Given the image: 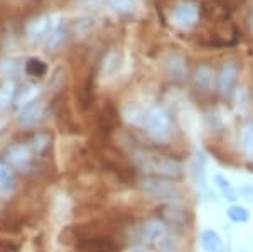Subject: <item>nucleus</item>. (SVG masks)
Returning a JSON list of instances; mask_svg holds the SVG:
<instances>
[{
    "mask_svg": "<svg viewBox=\"0 0 253 252\" xmlns=\"http://www.w3.org/2000/svg\"><path fill=\"white\" fill-rule=\"evenodd\" d=\"M137 164L142 169L154 174H159L161 178H175L182 173V164L174 157L169 156H154V154H140L135 157Z\"/></svg>",
    "mask_w": 253,
    "mask_h": 252,
    "instance_id": "1",
    "label": "nucleus"
},
{
    "mask_svg": "<svg viewBox=\"0 0 253 252\" xmlns=\"http://www.w3.org/2000/svg\"><path fill=\"white\" fill-rule=\"evenodd\" d=\"M144 125L147 129V132L157 141L167 139L170 134V115L167 113V110L161 105H156L152 107L149 112L145 113V119H144Z\"/></svg>",
    "mask_w": 253,
    "mask_h": 252,
    "instance_id": "2",
    "label": "nucleus"
},
{
    "mask_svg": "<svg viewBox=\"0 0 253 252\" xmlns=\"http://www.w3.org/2000/svg\"><path fill=\"white\" fill-rule=\"evenodd\" d=\"M142 188H144L145 193L170 203L181 200L182 197L181 188L174 181H169L167 178H145L144 183H142Z\"/></svg>",
    "mask_w": 253,
    "mask_h": 252,
    "instance_id": "3",
    "label": "nucleus"
},
{
    "mask_svg": "<svg viewBox=\"0 0 253 252\" xmlns=\"http://www.w3.org/2000/svg\"><path fill=\"white\" fill-rule=\"evenodd\" d=\"M172 22L179 27H191L198 20V5L189 0H182L170 12Z\"/></svg>",
    "mask_w": 253,
    "mask_h": 252,
    "instance_id": "4",
    "label": "nucleus"
},
{
    "mask_svg": "<svg viewBox=\"0 0 253 252\" xmlns=\"http://www.w3.org/2000/svg\"><path fill=\"white\" fill-rule=\"evenodd\" d=\"M238 73H240V66L235 61H230V63H226L221 68V71L218 75V88L221 95L224 97L231 95V92H233L236 85V80H238Z\"/></svg>",
    "mask_w": 253,
    "mask_h": 252,
    "instance_id": "5",
    "label": "nucleus"
},
{
    "mask_svg": "<svg viewBox=\"0 0 253 252\" xmlns=\"http://www.w3.org/2000/svg\"><path fill=\"white\" fill-rule=\"evenodd\" d=\"M7 162L15 168H27L32 161V151L27 144H12L5 152Z\"/></svg>",
    "mask_w": 253,
    "mask_h": 252,
    "instance_id": "6",
    "label": "nucleus"
},
{
    "mask_svg": "<svg viewBox=\"0 0 253 252\" xmlns=\"http://www.w3.org/2000/svg\"><path fill=\"white\" fill-rule=\"evenodd\" d=\"M42 112H44V103H42V101H41V100L31 101V103L24 105L22 110H20L19 124L22 125V127H31V125H34L36 122L41 119Z\"/></svg>",
    "mask_w": 253,
    "mask_h": 252,
    "instance_id": "7",
    "label": "nucleus"
},
{
    "mask_svg": "<svg viewBox=\"0 0 253 252\" xmlns=\"http://www.w3.org/2000/svg\"><path fill=\"white\" fill-rule=\"evenodd\" d=\"M144 237L147 239V241L150 242H161L164 241V239L167 237V234H169V229H167L166 222L159 220V218H152V220L145 222L144 225Z\"/></svg>",
    "mask_w": 253,
    "mask_h": 252,
    "instance_id": "8",
    "label": "nucleus"
},
{
    "mask_svg": "<svg viewBox=\"0 0 253 252\" xmlns=\"http://www.w3.org/2000/svg\"><path fill=\"white\" fill-rule=\"evenodd\" d=\"M49 27H51V22H49L47 15H38V17H34L27 22L26 34L29 39L36 41V39H41L42 36H47Z\"/></svg>",
    "mask_w": 253,
    "mask_h": 252,
    "instance_id": "9",
    "label": "nucleus"
},
{
    "mask_svg": "<svg viewBox=\"0 0 253 252\" xmlns=\"http://www.w3.org/2000/svg\"><path fill=\"white\" fill-rule=\"evenodd\" d=\"M201 247L205 252H223V241L213 229H206L201 234Z\"/></svg>",
    "mask_w": 253,
    "mask_h": 252,
    "instance_id": "10",
    "label": "nucleus"
},
{
    "mask_svg": "<svg viewBox=\"0 0 253 252\" xmlns=\"http://www.w3.org/2000/svg\"><path fill=\"white\" fill-rule=\"evenodd\" d=\"M66 41V27L63 24H54L49 27L47 38H46V46L49 50H58L63 46V43Z\"/></svg>",
    "mask_w": 253,
    "mask_h": 252,
    "instance_id": "11",
    "label": "nucleus"
},
{
    "mask_svg": "<svg viewBox=\"0 0 253 252\" xmlns=\"http://www.w3.org/2000/svg\"><path fill=\"white\" fill-rule=\"evenodd\" d=\"M240 148L247 157L253 159V120H248L240 132Z\"/></svg>",
    "mask_w": 253,
    "mask_h": 252,
    "instance_id": "12",
    "label": "nucleus"
},
{
    "mask_svg": "<svg viewBox=\"0 0 253 252\" xmlns=\"http://www.w3.org/2000/svg\"><path fill=\"white\" fill-rule=\"evenodd\" d=\"M213 83H214V73H213V70H211V68H208V66H199L198 70H196L194 85L199 88V90H203V92L211 90Z\"/></svg>",
    "mask_w": 253,
    "mask_h": 252,
    "instance_id": "13",
    "label": "nucleus"
},
{
    "mask_svg": "<svg viewBox=\"0 0 253 252\" xmlns=\"http://www.w3.org/2000/svg\"><path fill=\"white\" fill-rule=\"evenodd\" d=\"M214 185H216V188L219 190V193H221V197L224 200H228V202L238 200V192L233 188L231 181L228 180L226 176H223V174H214Z\"/></svg>",
    "mask_w": 253,
    "mask_h": 252,
    "instance_id": "14",
    "label": "nucleus"
},
{
    "mask_svg": "<svg viewBox=\"0 0 253 252\" xmlns=\"http://www.w3.org/2000/svg\"><path fill=\"white\" fill-rule=\"evenodd\" d=\"M31 151L38 156H42V154L47 152V149L51 148V134L47 132H36L32 136V139L29 142Z\"/></svg>",
    "mask_w": 253,
    "mask_h": 252,
    "instance_id": "15",
    "label": "nucleus"
},
{
    "mask_svg": "<svg viewBox=\"0 0 253 252\" xmlns=\"http://www.w3.org/2000/svg\"><path fill=\"white\" fill-rule=\"evenodd\" d=\"M15 185V173L7 161H0V190L7 192Z\"/></svg>",
    "mask_w": 253,
    "mask_h": 252,
    "instance_id": "16",
    "label": "nucleus"
},
{
    "mask_svg": "<svg viewBox=\"0 0 253 252\" xmlns=\"http://www.w3.org/2000/svg\"><path fill=\"white\" fill-rule=\"evenodd\" d=\"M191 176H193L194 183L206 190V171H205V157L199 156L196 157L194 162L191 164Z\"/></svg>",
    "mask_w": 253,
    "mask_h": 252,
    "instance_id": "17",
    "label": "nucleus"
},
{
    "mask_svg": "<svg viewBox=\"0 0 253 252\" xmlns=\"http://www.w3.org/2000/svg\"><path fill=\"white\" fill-rule=\"evenodd\" d=\"M24 71L27 73L32 78H41L47 73V66L42 59H38V58H31L27 59V63L24 64Z\"/></svg>",
    "mask_w": 253,
    "mask_h": 252,
    "instance_id": "18",
    "label": "nucleus"
},
{
    "mask_svg": "<svg viewBox=\"0 0 253 252\" xmlns=\"http://www.w3.org/2000/svg\"><path fill=\"white\" fill-rule=\"evenodd\" d=\"M110 7L120 15H130L138 9L137 0H110Z\"/></svg>",
    "mask_w": 253,
    "mask_h": 252,
    "instance_id": "19",
    "label": "nucleus"
},
{
    "mask_svg": "<svg viewBox=\"0 0 253 252\" xmlns=\"http://www.w3.org/2000/svg\"><path fill=\"white\" fill-rule=\"evenodd\" d=\"M15 93H17V90H15L14 81H5V83L0 87V110L9 107L12 103V100H14Z\"/></svg>",
    "mask_w": 253,
    "mask_h": 252,
    "instance_id": "20",
    "label": "nucleus"
},
{
    "mask_svg": "<svg viewBox=\"0 0 253 252\" xmlns=\"http://www.w3.org/2000/svg\"><path fill=\"white\" fill-rule=\"evenodd\" d=\"M226 215H228V218L235 223H247L250 220V212H248V208L243 205H231L230 208L226 210Z\"/></svg>",
    "mask_w": 253,
    "mask_h": 252,
    "instance_id": "21",
    "label": "nucleus"
},
{
    "mask_svg": "<svg viewBox=\"0 0 253 252\" xmlns=\"http://www.w3.org/2000/svg\"><path fill=\"white\" fill-rule=\"evenodd\" d=\"M120 70V56L117 52H108L107 58L103 59V73L105 75H115Z\"/></svg>",
    "mask_w": 253,
    "mask_h": 252,
    "instance_id": "22",
    "label": "nucleus"
},
{
    "mask_svg": "<svg viewBox=\"0 0 253 252\" xmlns=\"http://www.w3.org/2000/svg\"><path fill=\"white\" fill-rule=\"evenodd\" d=\"M38 95H39V88L38 87H32V85H27L26 88H22V92L19 93L17 97V103L19 105H27L31 101L38 100Z\"/></svg>",
    "mask_w": 253,
    "mask_h": 252,
    "instance_id": "23",
    "label": "nucleus"
},
{
    "mask_svg": "<svg viewBox=\"0 0 253 252\" xmlns=\"http://www.w3.org/2000/svg\"><path fill=\"white\" fill-rule=\"evenodd\" d=\"M19 63L17 59L14 58H5V59H0V75L2 76H14L19 73Z\"/></svg>",
    "mask_w": 253,
    "mask_h": 252,
    "instance_id": "24",
    "label": "nucleus"
},
{
    "mask_svg": "<svg viewBox=\"0 0 253 252\" xmlns=\"http://www.w3.org/2000/svg\"><path fill=\"white\" fill-rule=\"evenodd\" d=\"M0 252H17V246L12 242L0 241Z\"/></svg>",
    "mask_w": 253,
    "mask_h": 252,
    "instance_id": "25",
    "label": "nucleus"
},
{
    "mask_svg": "<svg viewBox=\"0 0 253 252\" xmlns=\"http://www.w3.org/2000/svg\"><path fill=\"white\" fill-rule=\"evenodd\" d=\"M126 252H152V251L144 249V247H135V249H130V251H126Z\"/></svg>",
    "mask_w": 253,
    "mask_h": 252,
    "instance_id": "26",
    "label": "nucleus"
}]
</instances>
